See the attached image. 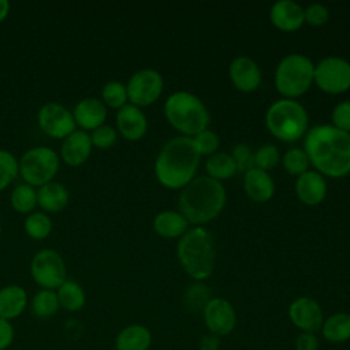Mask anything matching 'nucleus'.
Listing matches in <instances>:
<instances>
[{
	"mask_svg": "<svg viewBox=\"0 0 350 350\" xmlns=\"http://www.w3.org/2000/svg\"><path fill=\"white\" fill-rule=\"evenodd\" d=\"M90 139H92L93 146H96L98 149H108L116 144L118 131L115 127L104 123L103 126H100L92 131Z\"/></svg>",
	"mask_w": 350,
	"mask_h": 350,
	"instance_id": "38",
	"label": "nucleus"
},
{
	"mask_svg": "<svg viewBox=\"0 0 350 350\" xmlns=\"http://www.w3.org/2000/svg\"><path fill=\"white\" fill-rule=\"evenodd\" d=\"M190 228V223L179 211L165 209L153 219V230L163 238H180Z\"/></svg>",
	"mask_w": 350,
	"mask_h": 350,
	"instance_id": "24",
	"label": "nucleus"
},
{
	"mask_svg": "<svg viewBox=\"0 0 350 350\" xmlns=\"http://www.w3.org/2000/svg\"><path fill=\"white\" fill-rule=\"evenodd\" d=\"M231 157L234 159L239 172H246L254 167V152L246 144H237L231 150Z\"/></svg>",
	"mask_w": 350,
	"mask_h": 350,
	"instance_id": "39",
	"label": "nucleus"
},
{
	"mask_svg": "<svg viewBox=\"0 0 350 350\" xmlns=\"http://www.w3.org/2000/svg\"><path fill=\"white\" fill-rule=\"evenodd\" d=\"M313 83L328 94H340L350 89V63L339 56H327L314 64Z\"/></svg>",
	"mask_w": 350,
	"mask_h": 350,
	"instance_id": "10",
	"label": "nucleus"
},
{
	"mask_svg": "<svg viewBox=\"0 0 350 350\" xmlns=\"http://www.w3.org/2000/svg\"><path fill=\"white\" fill-rule=\"evenodd\" d=\"M185 305L189 310L191 312H202L205 305L209 302L211 297H209V290L205 284L197 282L193 283L191 286L187 287V290L185 291Z\"/></svg>",
	"mask_w": 350,
	"mask_h": 350,
	"instance_id": "34",
	"label": "nucleus"
},
{
	"mask_svg": "<svg viewBox=\"0 0 350 350\" xmlns=\"http://www.w3.org/2000/svg\"><path fill=\"white\" fill-rule=\"evenodd\" d=\"M19 174V163L16 157L7 149H0V191L7 189V186Z\"/></svg>",
	"mask_w": 350,
	"mask_h": 350,
	"instance_id": "35",
	"label": "nucleus"
},
{
	"mask_svg": "<svg viewBox=\"0 0 350 350\" xmlns=\"http://www.w3.org/2000/svg\"><path fill=\"white\" fill-rule=\"evenodd\" d=\"M101 98L105 107L120 109L127 104V89L126 85L119 81H109L103 86Z\"/></svg>",
	"mask_w": 350,
	"mask_h": 350,
	"instance_id": "33",
	"label": "nucleus"
},
{
	"mask_svg": "<svg viewBox=\"0 0 350 350\" xmlns=\"http://www.w3.org/2000/svg\"><path fill=\"white\" fill-rule=\"evenodd\" d=\"M319 340L312 332H301L295 339V350H317Z\"/></svg>",
	"mask_w": 350,
	"mask_h": 350,
	"instance_id": "43",
	"label": "nucleus"
},
{
	"mask_svg": "<svg viewBox=\"0 0 350 350\" xmlns=\"http://www.w3.org/2000/svg\"><path fill=\"white\" fill-rule=\"evenodd\" d=\"M331 119L334 127L350 133V101L338 103L332 109Z\"/></svg>",
	"mask_w": 350,
	"mask_h": 350,
	"instance_id": "41",
	"label": "nucleus"
},
{
	"mask_svg": "<svg viewBox=\"0 0 350 350\" xmlns=\"http://www.w3.org/2000/svg\"><path fill=\"white\" fill-rule=\"evenodd\" d=\"M201 154L190 137H174L160 149L154 161V175L167 189H183L196 178Z\"/></svg>",
	"mask_w": 350,
	"mask_h": 350,
	"instance_id": "2",
	"label": "nucleus"
},
{
	"mask_svg": "<svg viewBox=\"0 0 350 350\" xmlns=\"http://www.w3.org/2000/svg\"><path fill=\"white\" fill-rule=\"evenodd\" d=\"M30 275L41 288L56 290L67 280V268L63 256L49 247L38 250L30 261Z\"/></svg>",
	"mask_w": 350,
	"mask_h": 350,
	"instance_id": "9",
	"label": "nucleus"
},
{
	"mask_svg": "<svg viewBox=\"0 0 350 350\" xmlns=\"http://www.w3.org/2000/svg\"><path fill=\"white\" fill-rule=\"evenodd\" d=\"M26 234L33 239H45L52 231V220L45 212H31L23 223Z\"/></svg>",
	"mask_w": 350,
	"mask_h": 350,
	"instance_id": "31",
	"label": "nucleus"
},
{
	"mask_svg": "<svg viewBox=\"0 0 350 350\" xmlns=\"http://www.w3.org/2000/svg\"><path fill=\"white\" fill-rule=\"evenodd\" d=\"M10 202L18 213L29 215L37 205V190L27 183H19L12 189Z\"/></svg>",
	"mask_w": 350,
	"mask_h": 350,
	"instance_id": "30",
	"label": "nucleus"
},
{
	"mask_svg": "<svg viewBox=\"0 0 350 350\" xmlns=\"http://www.w3.org/2000/svg\"><path fill=\"white\" fill-rule=\"evenodd\" d=\"M269 19L280 31H295L305 23L304 7L293 0H279L271 7Z\"/></svg>",
	"mask_w": 350,
	"mask_h": 350,
	"instance_id": "19",
	"label": "nucleus"
},
{
	"mask_svg": "<svg viewBox=\"0 0 350 350\" xmlns=\"http://www.w3.org/2000/svg\"><path fill=\"white\" fill-rule=\"evenodd\" d=\"M8 14H10V1L0 0V23L8 16Z\"/></svg>",
	"mask_w": 350,
	"mask_h": 350,
	"instance_id": "45",
	"label": "nucleus"
},
{
	"mask_svg": "<svg viewBox=\"0 0 350 350\" xmlns=\"http://www.w3.org/2000/svg\"><path fill=\"white\" fill-rule=\"evenodd\" d=\"M323 336L331 343H342L350 339V313L339 312L324 320Z\"/></svg>",
	"mask_w": 350,
	"mask_h": 350,
	"instance_id": "28",
	"label": "nucleus"
},
{
	"mask_svg": "<svg viewBox=\"0 0 350 350\" xmlns=\"http://www.w3.org/2000/svg\"><path fill=\"white\" fill-rule=\"evenodd\" d=\"M163 77L153 68H142L135 71L126 85L130 104L138 108L148 107L157 101L163 93Z\"/></svg>",
	"mask_w": 350,
	"mask_h": 350,
	"instance_id": "11",
	"label": "nucleus"
},
{
	"mask_svg": "<svg viewBox=\"0 0 350 350\" xmlns=\"http://www.w3.org/2000/svg\"><path fill=\"white\" fill-rule=\"evenodd\" d=\"M19 174L25 183L30 186H42L53 180L60 167L59 154L49 146H34L27 149L18 160Z\"/></svg>",
	"mask_w": 350,
	"mask_h": 350,
	"instance_id": "8",
	"label": "nucleus"
},
{
	"mask_svg": "<svg viewBox=\"0 0 350 350\" xmlns=\"http://www.w3.org/2000/svg\"><path fill=\"white\" fill-rule=\"evenodd\" d=\"M314 63L302 53L286 55L276 66L275 88L283 98L295 100L305 94L313 83Z\"/></svg>",
	"mask_w": 350,
	"mask_h": 350,
	"instance_id": "7",
	"label": "nucleus"
},
{
	"mask_svg": "<svg viewBox=\"0 0 350 350\" xmlns=\"http://www.w3.org/2000/svg\"><path fill=\"white\" fill-rule=\"evenodd\" d=\"M40 129L52 138L64 139L72 131H75V120L72 111L59 103H45L37 113Z\"/></svg>",
	"mask_w": 350,
	"mask_h": 350,
	"instance_id": "12",
	"label": "nucleus"
},
{
	"mask_svg": "<svg viewBox=\"0 0 350 350\" xmlns=\"http://www.w3.org/2000/svg\"><path fill=\"white\" fill-rule=\"evenodd\" d=\"M15 331L11 321L0 319V350H7L14 342Z\"/></svg>",
	"mask_w": 350,
	"mask_h": 350,
	"instance_id": "42",
	"label": "nucleus"
},
{
	"mask_svg": "<svg viewBox=\"0 0 350 350\" xmlns=\"http://www.w3.org/2000/svg\"><path fill=\"white\" fill-rule=\"evenodd\" d=\"M90 134L83 130H75L67 135L60 145V157L70 167L83 164L92 153Z\"/></svg>",
	"mask_w": 350,
	"mask_h": 350,
	"instance_id": "18",
	"label": "nucleus"
},
{
	"mask_svg": "<svg viewBox=\"0 0 350 350\" xmlns=\"http://www.w3.org/2000/svg\"><path fill=\"white\" fill-rule=\"evenodd\" d=\"M265 124L276 139L295 142L306 135L309 118L301 103L291 98H280L267 109Z\"/></svg>",
	"mask_w": 350,
	"mask_h": 350,
	"instance_id": "6",
	"label": "nucleus"
},
{
	"mask_svg": "<svg viewBox=\"0 0 350 350\" xmlns=\"http://www.w3.org/2000/svg\"><path fill=\"white\" fill-rule=\"evenodd\" d=\"M328 18H329L328 8L320 3H313L306 8H304V19H305V23H308L309 26H313V27L323 26L327 23Z\"/></svg>",
	"mask_w": 350,
	"mask_h": 350,
	"instance_id": "40",
	"label": "nucleus"
},
{
	"mask_svg": "<svg viewBox=\"0 0 350 350\" xmlns=\"http://www.w3.org/2000/svg\"><path fill=\"white\" fill-rule=\"evenodd\" d=\"M226 200L227 194L221 182L201 175L180 190L178 206L191 226H204L221 213Z\"/></svg>",
	"mask_w": 350,
	"mask_h": 350,
	"instance_id": "3",
	"label": "nucleus"
},
{
	"mask_svg": "<svg viewBox=\"0 0 350 350\" xmlns=\"http://www.w3.org/2000/svg\"><path fill=\"white\" fill-rule=\"evenodd\" d=\"M228 75L234 88L242 93H250L258 89L261 83V70L249 56L235 57L228 67Z\"/></svg>",
	"mask_w": 350,
	"mask_h": 350,
	"instance_id": "15",
	"label": "nucleus"
},
{
	"mask_svg": "<svg viewBox=\"0 0 350 350\" xmlns=\"http://www.w3.org/2000/svg\"><path fill=\"white\" fill-rule=\"evenodd\" d=\"M72 116L81 130L93 131L105 123L107 107L103 100L97 97H83L75 104Z\"/></svg>",
	"mask_w": 350,
	"mask_h": 350,
	"instance_id": "17",
	"label": "nucleus"
},
{
	"mask_svg": "<svg viewBox=\"0 0 350 350\" xmlns=\"http://www.w3.org/2000/svg\"><path fill=\"white\" fill-rule=\"evenodd\" d=\"M152 343L150 331L141 324L124 327L115 339L116 350H148Z\"/></svg>",
	"mask_w": 350,
	"mask_h": 350,
	"instance_id": "25",
	"label": "nucleus"
},
{
	"mask_svg": "<svg viewBox=\"0 0 350 350\" xmlns=\"http://www.w3.org/2000/svg\"><path fill=\"white\" fill-rule=\"evenodd\" d=\"M29 308H30V312L37 319H49L55 316L60 309L56 290H46V288L38 290L33 295L29 304Z\"/></svg>",
	"mask_w": 350,
	"mask_h": 350,
	"instance_id": "29",
	"label": "nucleus"
},
{
	"mask_svg": "<svg viewBox=\"0 0 350 350\" xmlns=\"http://www.w3.org/2000/svg\"><path fill=\"white\" fill-rule=\"evenodd\" d=\"M219 346H220L219 336H217V335H213V334H209V335L202 336L198 349H200V350H217Z\"/></svg>",
	"mask_w": 350,
	"mask_h": 350,
	"instance_id": "44",
	"label": "nucleus"
},
{
	"mask_svg": "<svg viewBox=\"0 0 350 350\" xmlns=\"http://www.w3.org/2000/svg\"><path fill=\"white\" fill-rule=\"evenodd\" d=\"M176 256L183 271L196 282L208 279L215 269L216 247L204 226L190 227L178 241Z\"/></svg>",
	"mask_w": 350,
	"mask_h": 350,
	"instance_id": "4",
	"label": "nucleus"
},
{
	"mask_svg": "<svg viewBox=\"0 0 350 350\" xmlns=\"http://www.w3.org/2000/svg\"><path fill=\"white\" fill-rule=\"evenodd\" d=\"M280 161V152L273 144H264L254 152V167L262 171H269Z\"/></svg>",
	"mask_w": 350,
	"mask_h": 350,
	"instance_id": "36",
	"label": "nucleus"
},
{
	"mask_svg": "<svg viewBox=\"0 0 350 350\" xmlns=\"http://www.w3.org/2000/svg\"><path fill=\"white\" fill-rule=\"evenodd\" d=\"M288 317L302 332L313 334L319 331L324 323L320 305L310 297H299L294 299L288 308Z\"/></svg>",
	"mask_w": 350,
	"mask_h": 350,
	"instance_id": "14",
	"label": "nucleus"
},
{
	"mask_svg": "<svg viewBox=\"0 0 350 350\" xmlns=\"http://www.w3.org/2000/svg\"><path fill=\"white\" fill-rule=\"evenodd\" d=\"M0 237H1V226H0Z\"/></svg>",
	"mask_w": 350,
	"mask_h": 350,
	"instance_id": "46",
	"label": "nucleus"
},
{
	"mask_svg": "<svg viewBox=\"0 0 350 350\" xmlns=\"http://www.w3.org/2000/svg\"><path fill=\"white\" fill-rule=\"evenodd\" d=\"M29 305L27 293L18 284H8L0 288V319L14 320L19 317Z\"/></svg>",
	"mask_w": 350,
	"mask_h": 350,
	"instance_id": "22",
	"label": "nucleus"
},
{
	"mask_svg": "<svg viewBox=\"0 0 350 350\" xmlns=\"http://www.w3.org/2000/svg\"><path fill=\"white\" fill-rule=\"evenodd\" d=\"M116 131L129 141L141 139L148 130V119L144 111L133 104H126L116 112Z\"/></svg>",
	"mask_w": 350,
	"mask_h": 350,
	"instance_id": "16",
	"label": "nucleus"
},
{
	"mask_svg": "<svg viewBox=\"0 0 350 350\" xmlns=\"http://www.w3.org/2000/svg\"><path fill=\"white\" fill-rule=\"evenodd\" d=\"M167 122L183 137H194L209 126V112L196 94L179 90L174 92L164 103Z\"/></svg>",
	"mask_w": 350,
	"mask_h": 350,
	"instance_id": "5",
	"label": "nucleus"
},
{
	"mask_svg": "<svg viewBox=\"0 0 350 350\" xmlns=\"http://www.w3.org/2000/svg\"><path fill=\"white\" fill-rule=\"evenodd\" d=\"M304 150L324 178L339 179L350 174V133L332 124H316L305 135Z\"/></svg>",
	"mask_w": 350,
	"mask_h": 350,
	"instance_id": "1",
	"label": "nucleus"
},
{
	"mask_svg": "<svg viewBox=\"0 0 350 350\" xmlns=\"http://www.w3.org/2000/svg\"><path fill=\"white\" fill-rule=\"evenodd\" d=\"M282 163L284 170L290 174V175H295L299 176L304 172L309 171V157L306 154V152L304 150V148H290L282 157Z\"/></svg>",
	"mask_w": 350,
	"mask_h": 350,
	"instance_id": "32",
	"label": "nucleus"
},
{
	"mask_svg": "<svg viewBox=\"0 0 350 350\" xmlns=\"http://www.w3.org/2000/svg\"><path fill=\"white\" fill-rule=\"evenodd\" d=\"M205 171L209 178L221 182L232 178L238 172V168L231 154L216 152L208 156L205 161Z\"/></svg>",
	"mask_w": 350,
	"mask_h": 350,
	"instance_id": "26",
	"label": "nucleus"
},
{
	"mask_svg": "<svg viewBox=\"0 0 350 350\" xmlns=\"http://www.w3.org/2000/svg\"><path fill=\"white\" fill-rule=\"evenodd\" d=\"M70 200L67 187L56 180H51L37 190V205H40L44 212H60L63 211Z\"/></svg>",
	"mask_w": 350,
	"mask_h": 350,
	"instance_id": "23",
	"label": "nucleus"
},
{
	"mask_svg": "<svg viewBox=\"0 0 350 350\" xmlns=\"http://www.w3.org/2000/svg\"><path fill=\"white\" fill-rule=\"evenodd\" d=\"M196 149L198 150V153L201 156H211L213 153H216L217 148H219V137L215 131L206 129L198 134H196L194 137H191Z\"/></svg>",
	"mask_w": 350,
	"mask_h": 350,
	"instance_id": "37",
	"label": "nucleus"
},
{
	"mask_svg": "<svg viewBox=\"0 0 350 350\" xmlns=\"http://www.w3.org/2000/svg\"><path fill=\"white\" fill-rule=\"evenodd\" d=\"M202 314L208 329L213 335H228L235 328V310L224 298H211L205 305Z\"/></svg>",
	"mask_w": 350,
	"mask_h": 350,
	"instance_id": "13",
	"label": "nucleus"
},
{
	"mask_svg": "<svg viewBox=\"0 0 350 350\" xmlns=\"http://www.w3.org/2000/svg\"><path fill=\"white\" fill-rule=\"evenodd\" d=\"M243 189L252 201L267 202L275 194V182L267 171L253 167L243 174Z\"/></svg>",
	"mask_w": 350,
	"mask_h": 350,
	"instance_id": "21",
	"label": "nucleus"
},
{
	"mask_svg": "<svg viewBox=\"0 0 350 350\" xmlns=\"http://www.w3.org/2000/svg\"><path fill=\"white\" fill-rule=\"evenodd\" d=\"M56 295L60 308L68 312H78L85 306L86 294L82 286L74 280L67 279L56 288Z\"/></svg>",
	"mask_w": 350,
	"mask_h": 350,
	"instance_id": "27",
	"label": "nucleus"
},
{
	"mask_svg": "<svg viewBox=\"0 0 350 350\" xmlns=\"http://www.w3.org/2000/svg\"><path fill=\"white\" fill-rule=\"evenodd\" d=\"M295 194L298 200L309 206L319 205L327 196L325 178L314 170H309L297 176Z\"/></svg>",
	"mask_w": 350,
	"mask_h": 350,
	"instance_id": "20",
	"label": "nucleus"
}]
</instances>
